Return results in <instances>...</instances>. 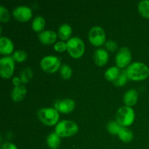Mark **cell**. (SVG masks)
I'll list each match as a JSON object with an SVG mask.
<instances>
[{
	"mask_svg": "<svg viewBox=\"0 0 149 149\" xmlns=\"http://www.w3.org/2000/svg\"><path fill=\"white\" fill-rule=\"evenodd\" d=\"M128 79L134 81H141L146 79L149 75V69L146 65L141 62H135L126 69Z\"/></svg>",
	"mask_w": 149,
	"mask_h": 149,
	"instance_id": "obj_1",
	"label": "cell"
},
{
	"mask_svg": "<svg viewBox=\"0 0 149 149\" xmlns=\"http://www.w3.org/2000/svg\"><path fill=\"white\" fill-rule=\"evenodd\" d=\"M78 130V125L75 122L70 120H62L57 124L55 132L60 137H70L77 134Z\"/></svg>",
	"mask_w": 149,
	"mask_h": 149,
	"instance_id": "obj_2",
	"label": "cell"
},
{
	"mask_svg": "<svg viewBox=\"0 0 149 149\" xmlns=\"http://www.w3.org/2000/svg\"><path fill=\"white\" fill-rule=\"evenodd\" d=\"M116 122L122 127L130 126L135 119V112L129 106H122L117 110L116 113Z\"/></svg>",
	"mask_w": 149,
	"mask_h": 149,
	"instance_id": "obj_3",
	"label": "cell"
},
{
	"mask_svg": "<svg viewBox=\"0 0 149 149\" xmlns=\"http://www.w3.org/2000/svg\"><path fill=\"white\" fill-rule=\"evenodd\" d=\"M38 118L45 125L52 126L58 122L59 113L53 108H43L38 111Z\"/></svg>",
	"mask_w": 149,
	"mask_h": 149,
	"instance_id": "obj_4",
	"label": "cell"
},
{
	"mask_svg": "<svg viewBox=\"0 0 149 149\" xmlns=\"http://www.w3.org/2000/svg\"><path fill=\"white\" fill-rule=\"evenodd\" d=\"M67 50L71 57L79 58L84 54V44L83 41L77 36L70 38L66 42Z\"/></svg>",
	"mask_w": 149,
	"mask_h": 149,
	"instance_id": "obj_5",
	"label": "cell"
},
{
	"mask_svg": "<svg viewBox=\"0 0 149 149\" xmlns=\"http://www.w3.org/2000/svg\"><path fill=\"white\" fill-rule=\"evenodd\" d=\"M41 67L47 73H55L61 66L59 58L54 55H47L44 57L40 62Z\"/></svg>",
	"mask_w": 149,
	"mask_h": 149,
	"instance_id": "obj_6",
	"label": "cell"
},
{
	"mask_svg": "<svg viewBox=\"0 0 149 149\" xmlns=\"http://www.w3.org/2000/svg\"><path fill=\"white\" fill-rule=\"evenodd\" d=\"M15 62L13 57L6 56L0 59V75L2 78L8 79L13 75Z\"/></svg>",
	"mask_w": 149,
	"mask_h": 149,
	"instance_id": "obj_7",
	"label": "cell"
},
{
	"mask_svg": "<svg viewBox=\"0 0 149 149\" xmlns=\"http://www.w3.org/2000/svg\"><path fill=\"white\" fill-rule=\"evenodd\" d=\"M89 39L95 46H100L106 41V33L100 26H94L89 31Z\"/></svg>",
	"mask_w": 149,
	"mask_h": 149,
	"instance_id": "obj_8",
	"label": "cell"
},
{
	"mask_svg": "<svg viewBox=\"0 0 149 149\" xmlns=\"http://www.w3.org/2000/svg\"><path fill=\"white\" fill-rule=\"evenodd\" d=\"M132 55L127 47H122L116 55V63L118 68H124L130 63Z\"/></svg>",
	"mask_w": 149,
	"mask_h": 149,
	"instance_id": "obj_9",
	"label": "cell"
},
{
	"mask_svg": "<svg viewBox=\"0 0 149 149\" xmlns=\"http://www.w3.org/2000/svg\"><path fill=\"white\" fill-rule=\"evenodd\" d=\"M13 16L19 21H28L32 17V10L29 7L26 5H20L13 10Z\"/></svg>",
	"mask_w": 149,
	"mask_h": 149,
	"instance_id": "obj_10",
	"label": "cell"
},
{
	"mask_svg": "<svg viewBox=\"0 0 149 149\" xmlns=\"http://www.w3.org/2000/svg\"><path fill=\"white\" fill-rule=\"evenodd\" d=\"M55 109L61 113H68L72 111L75 108V102L72 99L66 98L62 100H57L54 104Z\"/></svg>",
	"mask_w": 149,
	"mask_h": 149,
	"instance_id": "obj_11",
	"label": "cell"
},
{
	"mask_svg": "<svg viewBox=\"0 0 149 149\" xmlns=\"http://www.w3.org/2000/svg\"><path fill=\"white\" fill-rule=\"evenodd\" d=\"M57 33L54 31L47 30L39 33L38 37L39 41L45 45H51L56 41Z\"/></svg>",
	"mask_w": 149,
	"mask_h": 149,
	"instance_id": "obj_12",
	"label": "cell"
},
{
	"mask_svg": "<svg viewBox=\"0 0 149 149\" xmlns=\"http://www.w3.org/2000/svg\"><path fill=\"white\" fill-rule=\"evenodd\" d=\"M93 58H94L95 63L97 65L101 66V65H105L108 62L109 55L107 51L105 50L103 48H99V49H97L95 51Z\"/></svg>",
	"mask_w": 149,
	"mask_h": 149,
	"instance_id": "obj_13",
	"label": "cell"
},
{
	"mask_svg": "<svg viewBox=\"0 0 149 149\" xmlns=\"http://www.w3.org/2000/svg\"><path fill=\"white\" fill-rule=\"evenodd\" d=\"M14 49L13 42L9 38L1 36L0 38V52L2 55H9L12 53Z\"/></svg>",
	"mask_w": 149,
	"mask_h": 149,
	"instance_id": "obj_14",
	"label": "cell"
},
{
	"mask_svg": "<svg viewBox=\"0 0 149 149\" xmlns=\"http://www.w3.org/2000/svg\"><path fill=\"white\" fill-rule=\"evenodd\" d=\"M26 93H27V90H26L25 86L22 85V84L15 86L14 89L12 91L11 97L14 101L19 102L24 98Z\"/></svg>",
	"mask_w": 149,
	"mask_h": 149,
	"instance_id": "obj_15",
	"label": "cell"
},
{
	"mask_svg": "<svg viewBox=\"0 0 149 149\" xmlns=\"http://www.w3.org/2000/svg\"><path fill=\"white\" fill-rule=\"evenodd\" d=\"M138 98V94L136 90L131 89L126 92L124 95V102L127 106H133L137 103Z\"/></svg>",
	"mask_w": 149,
	"mask_h": 149,
	"instance_id": "obj_16",
	"label": "cell"
},
{
	"mask_svg": "<svg viewBox=\"0 0 149 149\" xmlns=\"http://www.w3.org/2000/svg\"><path fill=\"white\" fill-rule=\"evenodd\" d=\"M47 145L50 149H58L61 145V137L54 132L49 134L46 140Z\"/></svg>",
	"mask_w": 149,
	"mask_h": 149,
	"instance_id": "obj_17",
	"label": "cell"
},
{
	"mask_svg": "<svg viewBox=\"0 0 149 149\" xmlns=\"http://www.w3.org/2000/svg\"><path fill=\"white\" fill-rule=\"evenodd\" d=\"M72 33V29L71 26L67 23H63L58 28V36L62 40L69 39Z\"/></svg>",
	"mask_w": 149,
	"mask_h": 149,
	"instance_id": "obj_18",
	"label": "cell"
},
{
	"mask_svg": "<svg viewBox=\"0 0 149 149\" xmlns=\"http://www.w3.org/2000/svg\"><path fill=\"white\" fill-rule=\"evenodd\" d=\"M118 135H119V139L125 143L131 142L134 138L133 133H132V131L128 129V128L125 127H121L120 130L118 133Z\"/></svg>",
	"mask_w": 149,
	"mask_h": 149,
	"instance_id": "obj_19",
	"label": "cell"
},
{
	"mask_svg": "<svg viewBox=\"0 0 149 149\" xmlns=\"http://www.w3.org/2000/svg\"><path fill=\"white\" fill-rule=\"evenodd\" d=\"M119 74H120V71H119V68L116 66H112L106 70L105 72V77L109 81H113L118 78Z\"/></svg>",
	"mask_w": 149,
	"mask_h": 149,
	"instance_id": "obj_20",
	"label": "cell"
},
{
	"mask_svg": "<svg viewBox=\"0 0 149 149\" xmlns=\"http://www.w3.org/2000/svg\"><path fill=\"white\" fill-rule=\"evenodd\" d=\"M45 26V20L42 16H36L32 22V29L36 32L42 31Z\"/></svg>",
	"mask_w": 149,
	"mask_h": 149,
	"instance_id": "obj_21",
	"label": "cell"
},
{
	"mask_svg": "<svg viewBox=\"0 0 149 149\" xmlns=\"http://www.w3.org/2000/svg\"><path fill=\"white\" fill-rule=\"evenodd\" d=\"M138 12L143 17L149 18V0H142L138 4Z\"/></svg>",
	"mask_w": 149,
	"mask_h": 149,
	"instance_id": "obj_22",
	"label": "cell"
},
{
	"mask_svg": "<svg viewBox=\"0 0 149 149\" xmlns=\"http://www.w3.org/2000/svg\"><path fill=\"white\" fill-rule=\"evenodd\" d=\"M122 127L116 121H111L107 124L108 131L112 135H116V134L118 135Z\"/></svg>",
	"mask_w": 149,
	"mask_h": 149,
	"instance_id": "obj_23",
	"label": "cell"
},
{
	"mask_svg": "<svg viewBox=\"0 0 149 149\" xmlns=\"http://www.w3.org/2000/svg\"><path fill=\"white\" fill-rule=\"evenodd\" d=\"M60 74H61V77L64 79H68L71 78V74H72V70L71 68L67 64H63L61 65L60 68Z\"/></svg>",
	"mask_w": 149,
	"mask_h": 149,
	"instance_id": "obj_24",
	"label": "cell"
},
{
	"mask_svg": "<svg viewBox=\"0 0 149 149\" xmlns=\"http://www.w3.org/2000/svg\"><path fill=\"white\" fill-rule=\"evenodd\" d=\"M127 74L126 71H122L120 72V74L118 77V78L116 80L113 81L114 85H116V87H121V86H123L124 84H125V83L127 81Z\"/></svg>",
	"mask_w": 149,
	"mask_h": 149,
	"instance_id": "obj_25",
	"label": "cell"
},
{
	"mask_svg": "<svg viewBox=\"0 0 149 149\" xmlns=\"http://www.w3.org/2000/svg\"><path fill=\"white\" fill-rule=\"evenodd\" d=\"M27 53L23 50H17L13 53V58L17 62H23L27 58Z\"/></svg>",
	"mask_w": 149,
	"mask_h": 149,
	"instance_id": "obj_26",
	"label": "cell"
},
{
	"mask_svg": "<svg viewBox=\"0 0 149 149\" xmlns=\"http://www.w3.org/2000/svg\"><path fill=\"white\" fill-rule=\"evenodd\" d=\"M32 75H33V73H32V71L31 68H26L25 70H23L22 71L21 74H20V80H21V82H28L29 80L32 77Z\"/></svg>",
	"mask_w": 149,
	"mask_h": 149,
	"instance_id": "obj_27",
	"label": "cell"
},
{
	"mask_svg": "<svg viewBox=\"0 0 149 149\" xmlns=\"http://www.w3.org/2000/svg\"><path fill=\"white\" fill-rule=\"evenodd\" d=\"M10 17L8 10L3 5L0 6V20L1 22H7L10 20Z\"/></svg>",
	"mask_w": 149,
	"mask_h": 149,
	"instance_id": "obj_28",
	"label": "cell"
},
{
	"mask_svg": "<svg viewBox=\"0 0 149 149\" xmlns=\"http://www.w3.org/2000/svg\"><path fill=\"white\" fill-rule=\"evenodd\" d=\"M54 49L58 52H63L64 50L67 49V45L65 42H63V41H59L55 44Z\"/></svg>",
	"mask_w": 149,
	"mask_h": 149,
	"instance_id": "obj_29",
	"label": "cell"
},
{
	"mask_svg": "<svg viewBox=\"0 0 149 149\" xmlns=\"http://www.w3.org/2000/svg\"><path fill=\"white\" fill-rule=\"evenodd\" d=\"M106 47L109 51H111V52H114L116 49V48H117V45L113 41L109 40L106 42Z\"/></svg>",
	"mask_w": 149,
	"mask_h": 149,
	"instance_id": "obj_30",
	"label": "cell"
},
{
	"mask_svg": "<svg viewBox=\"0 0 149 149\" xmlns=\"http://www.w3.org/2000/svg\"><path fill=\"white\" fill-rule=\"evenodd\" d=\"M1 149H17V148L15 144L10 142H6L1 145Z\"/></svg>",
	"mask_w": 149,
	"mask_h": 149,
	"instance_id": "obj_31",
	"label": "cell"
},
{
	"mask_svg": "<svg viewBox=\"0 0 149 149\" xmlns=\"http://www.w3.org/2000/svg\"><path fill=\"white\" fill-rule=\"evenodd\" d=\"M13 81L15 86H17L20 84L21 80H20V78H18V77H15V78L13 79Z\"/></svg>",
	"mask_w": 149,
	"mask_h": 149,
	"instance_id": "obj_32",
	"label": "cell"
}]
</instances>
